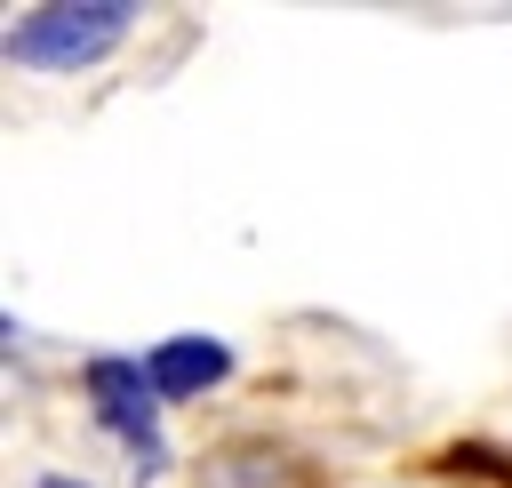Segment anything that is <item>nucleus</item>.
<instances>
[{"label": "nucleus", "instance_id": "1", "mask_svg": "<svg viewBox=\"0 0 512 488\" xmlns=\"http://www.w3.org/2000/svg\"><path fill=\"white\" fill-rule=\"evenodd\" d=\"M128 32H136V8L128 0H48V8H24L8 24V64L80 72V64H104Z\"/></svg>", "mask_w": 512, "mask_h": 488}, {"label": "nucleus", "instance_id": "2", "mask_svg": "<svg viewBox=\"0 0 512 488\" xmlns=\"http://www.w3.org/2000/svg\"><path fill=\"white\" fill-rule=\"evenodd\" d=\"M88 408H96L104 432H120L144 456V472L160 464V392H152V368L144 360H120V352L88 360Z\"/></svg>", "mask_w": 512, "mask_h": 488}, {"label": "nucleus", "instance_id": "3", "mask_svg": "<svg viewBox=\"0 0 512 488\" xmlns=\"http://www.w3.org/2000/svg\"><path fill=\"white\" fill-rule=\"evenodd\" d=\"M152 392L160 400H192V392H208L224 368H232V352L216 344V336H168V344H152Z\"/></svg>", "mask_w": 512, "mask_h": 488}, {"label": "nucleus", "instance_id": "4", "mask_svg": "<svg viewBox=\"0 0 512 488\" xmlns=\"http://www.w3.org/2000/svg\"><path fill=\"white\" fill-rule=\"evenodd\" d=\"M288 456H256V472H240V456H216L208 472H200V488H280L288 472H280Z\"/></svg>", "mask_w": 512, "mask_h": 488}, {"label": "nucleus", "instance_id": "5", "mask_svg": "<svg viewBox=\"0 0 512 488\" xmlns=\"http://www.w3.org/2000/svg\"><path fill=\"white\" fill-rule=\"evenodd\" d=\"M40 488H80V480H56V472H48V480H40Z\"/></svg>", "mask_w": 512, "mask_h": 488}]
</instances>
